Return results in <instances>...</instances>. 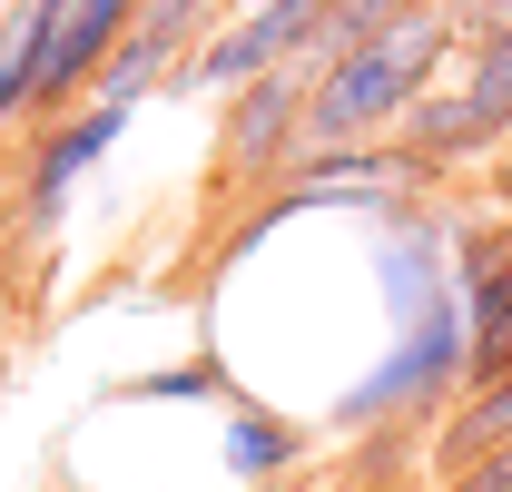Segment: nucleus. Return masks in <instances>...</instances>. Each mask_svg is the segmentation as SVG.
Returning <instances> with one entry per match:
<instances>
[{
    "label": "nucleus",
    "mask_w": 512,
    "mask_h": 492,
    "mask_svg": "<svg viewBox=\"0 0 512 492\" xmlns=\"http://www.w3.org/2000/svg\"><path fill=\"white\" fill-rule=\"evenodd\" d=\"M325 0H247V20H227V30H207L188 60L168 69V89H247V79H266V69L306 60V40H316Z\"/></svg>",
    "instance_id": "obj_3"
},
{
    "label": "nucleus",
    "mask_w": 512,
    "mask_h": 492,
    "mask_svg": "<svg viewBox=\"0 0 512 492\" xmlns=\"http://www.w3.org/2000/svg\"><path fill=\"white\" fill-rule=\"evenodd\" d=\"M463 109L483 128V148H512V20H483V30H463Z\"/></svg>",
    "instance_id": "obj_6"
},
{
    "label": "nucleus",
    "mask_w": 512,
    "mask_h": 492,
    "mask_svg": "<svg viewBox=\"0 0 512 492\" xmlns=\"http://www.w3.org/2000/svg\"><path fill=\"white\" fill-rule=\"evenodd\" d=\"M444 60H463V20L453 0H414L404 20H384L375 40L335 50V60L306 79V148H335V138H384L394 109L414 89H434Z\"/></svg>",
    "instance_id": "obj_1"
},
{
    "label": "nucleus",
    "mask_w": 512,
    "mask_h": 492,
    "mask_svg": "<svg viewBox=\"0 0 512 492\" xmlns=\"http://www.w3.org/2000/svg\"><path fill=\"white\" fill-rule=\"evenodd\" d=\"M463 315H473V355H463V384H483V374L512 365V246L463 286Z\"/></svg>",
    "instance_id": "obj_9"
},
{
    "label": "nucleus",
    "mask_w": 512,
    "mask_h": 492,
    "mask_svg": "<svg viewBox=\"0 0 512 492\" xmlns=\"http://www.w3.org/2000/svg\"><path fill=\"white\" fill-rule=\"evenodd\" d=\"M138 119L128 99H79V109H60L50 128H30V168H20V227H50L60 217V197H69V178H89L109 148H119V128Z\"/></svg>",
    "instance_id": "obj_4"
},
{
    "label": "nucleus",
    "mask_w": 512,
    "mask_h": 492,
    "mask_svg": "<svg viewBox=\"0 0 512 492\" xmlns=\"http://www.w3.org/2000/svg\"><path fill=\"white\" fill-rule=\"evenodd\" d=\"M453 20H463V30H483V20H512V0H453Z\"/></svg>",
    "instance_id": "obj_11"
},
{
    "label": "nucleus",
    "mask_w": 512,
    "mask_h": 492,
    "mask_svg": "<svg viewBox=\"0 0 512 492\" xmlns=\"http://www.w3.org/2000/svg\"><path fill=\"white\" fill-rule=\"evenodd\" d=\"M306 79L316 69L286 60L247 79V89H227V138H217V178L227 187H276L296 168V148H306Z\"/></svg>",
    "instance_id": "obj_2"
},
{
    "label": "nucleus",
    "mask_w": 512,
    "mask_h": 492,
    "mask_svg": "<svg viewBox=\"0 0 512 492\" xmlns=\"http://www.w3.org/2000/svg\"><path fill=\"white\" fill-rule=\"evenodd\" d=\"M217 463H227V483H286L296 463H306V433L286 424V414H266V404H237L227 414V443H217Z\"/></svg>",
    "instance_id": "obj_8"
},
{
    "label": "nucleus",
    "mask_w": 512,
    "mask_h": 492,
    "mask_svg": "<svg viewBox=\"0 0 512 492\" xmlns=\"http://www.w3.org/2000/svg\"><path fill=\"white\" fill-rule=\"evenodd\" d=\"M128 394H138V404H217V394H237V374L217 365V355H188V365H158V374H138Z\"/></svg>",
    "instance_id": "obj_10"
},
{
    "label": "nucleus",
    "mask_w": 512,
    "mask_h": 492,
    "mask_svg": "<svg viewBox=\"0 0 512 492\" xmlns=\"http://www.w3.org/2000/svg\"><path fill=\"white\" fill-rule=\"evenodd\" d=\"M493 443H512V365L483 374V384H463L444 414H434V443H424V453L453 473V463H473V453H493Z\"/></svg>",
    "instance_id": "obj_7"
},
{
    "label": "nucleus",
    "mask_w": 512,
    "mask_h": 492,
    "mask_svg": "<svg viewBox=\"0 0 512 492\" xmlns=\"http://www.w3.org/2000/svg\"><path fill=\"white\" fill-rule=\"evenodd\" d=\"M394 138L424 158V178H434V187H444L453 168H493V148H483V128H473V109H463V89H453V79L414 89V99L394 109Z\"/></svg>",
    "instance_id": "obj_5"
}]
</instances>
